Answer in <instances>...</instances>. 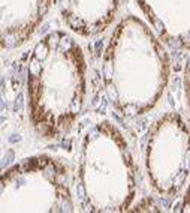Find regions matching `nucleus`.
<instances>
[{
    "mask_svg": "<svg viewBox=\"0 0 190 213\" xmlns=\"http://www.w3.org/2000/svg\"><path fill=\"white\" fill-rule=\"evenodd\" d=\"M168 51L147 21L129 15L117 23L102 54L101 75L118 116L136 119L159 104L171 75Z\"/></svg>",
    "mask_w": 190,
    "mask_h": 213,
    "instance_id": "nucleus-2",
    "label": "nucleus"
},
{
    "mask_svg": "<svg viewBox=\"0 0 190 213\" xmlns=\"http://www.w3.org/2000/svg\"><path fill=\"white\" fill-rule=\"evenodd\" d=\"M144 167L153 191L175 197L190 179V125L175 111L153 122L144 141Z\"/></svg>",
    "mask_w": 190,
    "mask_h": 213,
    "instance_id": "nucleus-5",
    "label": "nucleus"
},
{
    "mask_svg": "<svg viewBox=\"0 0 190 213\" xmlns=\"http://www.w3.org/2000/svg\"><path fill=\"white\" fill-rule=\"evenodd\" d=\"M183 84H184V95H186V101H187V106L190 111V56L186 62V68H184V75H183Z\"/></svg>",
    "mask_w": 190,
    "mask_h": 213,
    "instance_id": "nucleus-9",
    "label": "nucleus"
},
{
    "mask_svg": "<svg viewBox=\"0 0 190 213\" xmlns=\"http://www.w3.org/2000/svg\"><path fill=\"white\" fill-rule=\"evenodd\" d=\"M133 3L169 51H190V0H133Z\"/></svg>",
    "mask_w": 190,
    "mask_h": 213,
    "instance_id": "nucleus-6",
    "label": "nucleus"
},
{
    "mask_svg": "<svg viewBox=\"0 0 190 213\" xmlns=\"http://www.w3.org/2000/svg\"><path fill=\"white\" fill-rule=\"evenodd\" d=\"M54 0H0V45L3 51L23 47L33 38Z\"/></svg>",
    "mask_w": 190,
    "mask_h": 213,
    "instance_id": "nucleus-7",
    "label": "nucleus"
},
{
    "mask_svg": "<svg viewBox=\"0 0 190 213\" xmlns=\"http://www.w3.org/2000/svg\"><path fill=\"white\" fill-rule=\"evenodd\" d=\"M0 212H75L67 167L50 155H33L0 177Z\"/></svg>",
    "mask_w": 190,
    "mask_h": 213,
    "instance_id": "nucleus-4",
    "label": "nucleus"
},
{
    "mask_svg": "<svg viewBox=\"0 0 190 213\" xmlns=\"http://www.w3.org/2000/svg\"><path fill=\"white\" fill-rule=\"evenodd\" d=\"M180 210H181V212H186V213H190V179H189L186 192H184V195H183V201H181V204H180Z\"/></svg>",
    "mask_w": 190,
    "mask_h": 213,
    "instance_id": "nucleus-10",
    "label": "nucleus"
},
{
    "mask_svg": "<svg viewBox=\"0 0 190 213\" xmlns=\"http://www.w3.org/2000/svg\"><path fill=\"white\" fill-rule=\"evenodd\" d=\"M121 0H57L58 14L75 35L91 38L104 33L115 20Z\"/></svg>",
    "mask_w": 190,
    "mask_h": 213,
    "instance_id": "nucleus-8",
    "label": "nucleus"
},
{
    "mask_svg": "<svg viewBox=\"0 0 190 213\" xmlns=\"http://www.w3.org/2000/svg\"><path fill=\"white\" fill-rule=\"evenodd\" d=\"M87 96V63L81 45L55 30L35 44L26 66L27 116L35 132L48 141L67 135Z\"/></svg>",
    "mask_w": 190,
    "mask_h": 213,
    "instance_id": "nucleus-1",
    "label": "nucleus"
},
{
    "mask_svg": "<svg viewBox=\"0 0 190 213\" xmlns=\"http://www.w3.org/2000/svg\"><path fill=\"white\" fill-rule=\"evenodd\" d=\"M75 183L87 212L121 213L130 209L136 195V167L129 143L114 123H93L82 134Z\"/></svg>",
    "mask_w": 190,
    "mask_h": 213,
    "instance_id": "nucleus-3",
    "label": "nucleus"
}]
</instances>
